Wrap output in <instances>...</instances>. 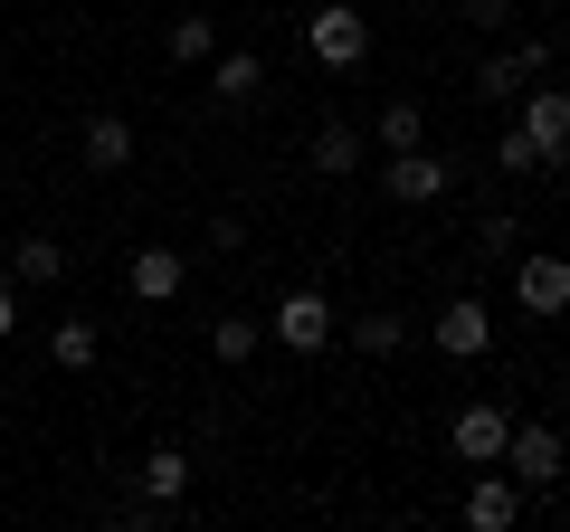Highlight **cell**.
<instances>
[{"instance_id": "cell-1", "label": "cell", "mask_w": 570, "mask_h": 532, "mask_svg": "<svg viewBox=\"0 0 570 532\" xmlns=\"http://www.w3.org/2000/svg\"><path fill=\"white\" fill-rule=\"evenodd\" d=\"M494 466H504L523 494H551V485H561V466H570V437H561V428H542V418H513Z\"/></svg>"}, {"instance_id": "cell-2", "label": "cell", "mask_w": 570, "mask_h": 532, "mask_svg": "<svg viewBox=\"0 0 570 532\" xmlns=\"http://www.w3.org/2000/svg\"><path fill=\"white\" fill-rule=\"evenodd\" d=\"M305 48H314L324 77H352V67L371 58V20H362V10H343V0H324V10L305 20Z\"/></svg>"}, {"instance_id": "cell-3", "label": "cell", "mask_w": 570, "mask_h": 532, "mask_svg": "<svg viewBox=\"0 0 570 532\" xmlns=\"http://www.w3.org/2000/svg\"><path fill=\"white\" fill-rule=\"evenodd\" d=\"M381 190H390V200H400V209H428V200H448V190H456V162H448V152H390V162H381Z\"/></svg>"}, {"instance_id": "cell-4", "label": "cell", "mask_w": 570, "mask_h": 532, "mask_svg": "<svg viewBox=\"0 0 570 532\" xmlns=\"http://www.w3.org/2000/svg\"><path fill=\"white\" fill-rule=\"evenodd\" d=\"M513 305L523 314H570V257L561 247H532V257H513Z\"/></svg>"}, {"instance_id": "cell-5", "label": "cell", "mask_w": 570, "mask_h": 532, "mask_svg": "<svg viewBox=\"0 0 570 532\" xmlns=\"http://www.w3.org/2000/svg\"><path fill=\"white\" fill-rule=\"evenodd\" d=\"M266 333H276L285 352H324V343H333V305H324V286H295V295H276Z\"/></svg>"}, {"instance_id": "cell-6", "label": "cell", "mask_w": 570, "mask_h": 532, "mask_svg": "<svg viewBox=\"0 0 570 532\" xmlns=\"http://www.w3.org/2000/svg\"><path fill=\"white\" fill-rule=\"evenodd\" d=\"M438 352H448V362H485V352H494V314H485V295H456V305H438Z\"/></svg>"}, {"instance_id": "cell-7", "label": "cell", "mask_w": 570, "mask_h": 532, "mask_svg": "<svg viewBox=\"0 0 570 532\" xmlns=\"http://www.w3.org/2000/svg\"><path fill=\"white\" fill-rule=\"evenodd\" d=\"M523 134L542 162H570V86H532L523 96Z\"/></svg>"}, {"instance_id": "cell-8", "label": "cell", "mask_w": 570, "mask_h": 532, "mask_svg": "<svg viewBox=\"0 0 570 532\" xmlns=\"http://www.w3.org/2000/svg\"><path fill=\"white\" fill-rule=\"evenodd\" d=\"M542 67H551V39H523V48H494V58L475 67V96H494V105H504V96H523V77H542Z\"/></svg>"}, {"instance_id": "cell-9", "label": "cell", "mask_w": 570, "mask_h": 532, "mask_svg": "<svg viewBox=\"0 0 570 532\" xmlns=\"http://www.w3.org/2000/svg\"><path fill=\"white\" fill-rule=\"evenodd\" d=\"M124 286H134L142 305H171V295L190 286V257H181V247H134V266H124Z\"/></svg>"}, {"instance_id": "cell-10", "label": "cell", "mask_w": 570, "mask_h": 532, "mask_svg": "<svg viewBox=\"0 0 570 532\" xmlns=\"http://www.w3.org/2000/svg\"><path fill=\"white\" fill-rule=\"evenodd\" d=\"M504 428H513V418L475 400V410H456V418H448V447L466 456V466H494V456H504Z\"/></svg>"}, {"instance_id": "cell-11", "label": "cell", "mask_w": 570, "mask_h": 532, "mask_svg": "<svg viewBox=\"0 0 570 532\" xmlns=\"http://www.w3.org/2000/svg\"><path fill=\"white\" fill-rule=\"evenodd\" d=\"M466 523H475V532H513V523H523V485L475 466V485H466Z\"/></svg>"}, {"instance_id": "cell-12", "label": "cell", "mask_w": 570, "mask_h": 532, "mask_svg": "<svg viewBox=\"0 0 570 532\" xmlns=\"http://www.w3.org/2000/svg\"><path fill=\"white\" fill-rule=\"evenodd\" d=\"M209 96H219V105H257V96H266V58H257V48L209 58Z\"/></svg>"}, {"instance_id": "cell-13", "label": "cell", "mask_w": 570, "mask_h": 532, "mask_svg": "<svg viewBox=\"0 0 570 532\" xmlns=\"http://www.w3.org/2000/svg\"><path fill=\"white\" fill-rule=\"evenodd\" d=\"M181 494H190V456L181 447H171V437H163V447H153V456H142V504H181Z\"/></svg>"}, {"instance_id": "cell-14", "label": "cell", "mask_w": 570, "mask_h": 532, "mask_svg": "<svg viewBox=\"0 0 570 532\" xmlns=\"http://www.w3.org/2000/svg\"><path fill=\"white\" fill-rule=\"evenodd\" d=\"M67 276V247L58 238H20L10 247V286H58Z\"/></svg>"}, {"instance_id": "cell-15", "label": "cell", "mask_w": 570, "mask_h": 532, "mask_svg": "<svg viewBox=\"0 0 570 532\" xmlns=\"http://www.w3.org/2000/svg\"><path fill=\"white\" fill-rule=\"evenodd\" d=\"M86 162L124 171V162H134V124H124V115H86Z\"/></svg>"}, {"instance_id": "cell-16", "label": "cell", "mask_w": 570, "mask_h": 532, "mask_svg": "<svg viewBox=\"0 0 570 532\" xmlns=\"http://www.w3.org/2000/svg\"><path fill=\"white\" fill-rule=\"evenodd\" d=\"M371 134H381V152H419V144H428V115H419V96H390Z\"/></svg>"}, {"instance_id": "cell-17", "label": "cell", "mask_w": 570, "mask_h": 532, "mask_svg": "<svg viewBox=\"0 0 570 532\" xmlns=\"http://www.w3.org/2000/svg\"><path fill=\"white\" fill-rule=\"evenodd\" d=\"M257 343H266V324H257V314H219V324H209V352H219L228 371H247V362H257Z\"/></svg>"}, {"instance_id": "cell-18", "label": "cell", "mask_w": 570, "mask_h": 532, "mask_svg": "<svg viewBox=\"0 0 570 532\" xmlns=\"http://www.w3.org/2000/svg\"><path fill=\"white\" fill-rule=\"evenodd\" d=\"M96 352H105V333L86 324V314H67V324L48 333V362H58V371H96Z\"/></svg>"}, {"instance_id": "cell-19", "label": "cell", "mask_w": 570, "mask_h": 532, "mask_svg": "<svg viewBox=\"0 0 570 532\" xmlns=\"http://www.w3.org/2000/svg\"><path fill=\"white\" fill-rule=\"evenodd\" d=\"M314 171H324V181H352V171H362V134H352V124H324V134H314Z\"/></svg>"}, {"instance_id": "cell-20", "label": "cell", "mask_w": 570, "mask_h": 532, "mask_svg": "<svg viewBox=\"0 0 570 532\" xmlns=\"http://www.w3.org/2000/svg\"><path fill=\"white\" fill-rule=\"evenodd\" d=\"M219 58V29L200 20V10H190V20H171V67H209Z\"/></svg>"}, {"instance_id": "cell-21", "label": "cell", "mask_w": 570, "mask_h": 532, "mask_svg": "<svg viewBox=\"0 0 570 532\" xmlns=\"http://www.w3.org/2000/svg\"><path fill=\"white\" fill-rule=\"evenodd\" d=\"M494 171H513V181H532V171H551L542 152H532V134L513 124V134H494Z\"/></svg>"}, {"instance_id": "cell-22", "label": "cell", "mask_w": 570, "mask_h": 532, "mask_svg": "<svg viewBox=\"0 0 570 532\" xmlns=\"http://www.w3.org/2000/svg\"><path fill=\"white\" fill-rule=\"evenodd\" d=\"M513 238H523L513 209H485V219H475V257H513Z\"/></svg>"}, {"instance_id": "cell-23", "label": "cell", "mask_w": 570, "mask_h": 532, "mask_svg": "<svg viewBox=\"0 0 570 532\" xmlns=\"http://www.w3.org/2000/svg\"><path fill=\"white\" fill-rule=\"evenodd\" d=\"M352 343H362L371 362H390V352H400L409 333H400V314H362V324H352Z\"/></svg>"}, {"instance_id": "cell-24", "label": "cell", "mask_w": 570, "mask_h": 532, "mask_svg": "<svg viewBox=\"0 0 570 532\" xmlns=\"http://www.w3.org/2000/svg\"><path fill=\"white\" fill-rule=\"evenodd\" d=\"M209 247H219V257H238V247H247V219H238V209H219V219H209Z\"/></svg>"}, {"instance_id": "cell-25", "label": "cell", "mask_w": 570, "mask_h": 532, "mask_svg": "<svg viewBox=\"0 0 570 532\" xmlns=\"http://www.w3.org/2000/svg\"><path fill=\"white\" fill-rule=\"evenodd\" d=\"M466 20H475V29H504V20H513V0H466Z\"/></svg>"}, {"instance_id": "cell-26", "label": "cell", "mask_w": 570, "mask_h": 532, "mask_svg": "<svg viewBox=\"0 0 570 532\" xmlns=\"http://www.w3.org/2000/svg\"><path fill=\"white\" fill-rule=\"evenodd\" d=\"M10 333H20V286L0 276V343H10Z\"/></svg>"}]
</instances>
